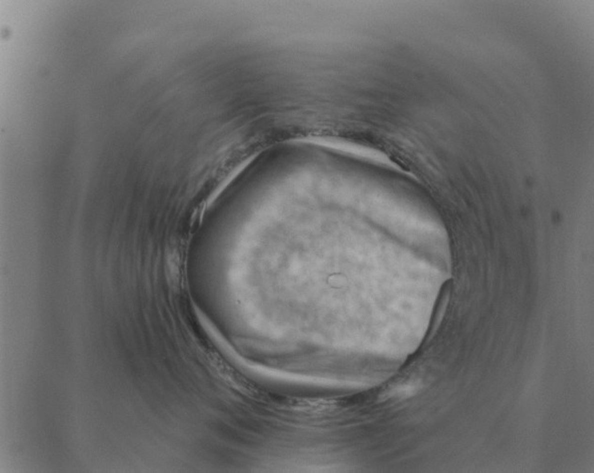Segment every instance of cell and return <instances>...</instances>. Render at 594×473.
Returning a JSON list of instances; mask_svg holds the SVG:
<instances>
[{"mask_svg": "<svg viewBox=\"0 0 594 473\" xmlns=\"http://www.w3.org/2000/svg\"><path fill=\"white\" fill-rule=\"evenodd\" d=\"M419 387H420V384L418 382L405 383L403 386L397 387L394 390H392L390 392L389 396L405 398V397H408V396H411L413 394H416L417 391L419 390Z\"/></svg>", "mask_w": 594, "mask_h": 473, "instance_id": "6da1fadb", "label": "cell"}]
</instances>
